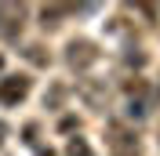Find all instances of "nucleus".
<instances>
[{"instance_id": "6e6552de", "label": "nucleus", "mask_w": 160, "mask_h": 156, "mask_svg": "<svg viewBox=\"0 0 160 156\" xmlns=\"http://www.w3.org/2000/svg\"><path fill=\"white\" fill-rule=\"evenodd\" d=\"M62 98H66V87L58 84V87H51V95H44V105H48V109H58Z\"/></svg>"}, {"instance_id": "39448f33", "label": "nucleus", "mask_w": 160, "mask_h": 156, "mask_svg": "<svg viewBox=\"0 0 160 156\" xmlns=\"http://www.w3.org/2000/svg\"><path fill=\"white\" fill-rule=\"evenodd\" d=\"M73 15H77V4H44L40 7V26L55 29V26H62V18H73Z\"/></svg>"}, {"instance_id": "7ed1b4c3", "label": "nucleus", "mask_w": 160, "mask_h": 156, "mask_svg": "<svg viewBox=\"0 0 160 156\" xmlns=\"http://www.w3.org/2000/svg\"><path fill=\"white\" fill-rule=\"evenodd\" d=\"M109 156H142V138L124 124L109 127Z\"/></svg>"}, {"instance_id": "1a4fd4ad", "label": "nucleus", "mask_w": 160, "mask_h": 156, "mask_svg": "<svg viewBox=\"0 0 160 156\" xmlns=\"http://www.w3.org/2000/svg\"><path fill=\"white\" fill-rule=\"evenodd\" d=\"M0 69H4V51H0Z\"/></svg>"}, {"instance_id": "423d86ee", "label": "nucleus", "mask_w": 160, "mask_h": 156, "mask_svg": "<svg viewBox=\"0 0 160 156\" xmlns=\"http://www.w3.org/2000/svg\"><path fill=\"white\" fill-rule=\"evenodd\" d=\"M66 156H95V149H91V142L84 134H73L66 142Z\"/></svg>"}, {"instance_id": "0eeeda50", "label": "nucleus", "mask_w": 160, "mask_h": 156, "mask_svg": "<svg viewBox=\"0 0 160 156\" xmlns=\"http://www.w3.org/2000/svg\"><path fill=\"white\" fill-rule=\"evenodd\" d=\"M26 58H29L33 66H48L51 55H44V47H40V44H29V47H26Z\"/></svg>"}, {"instance_id": "f03ea898", "label": "nucleus", "mask_w": 160, "mask_h": 156, "mask_svg": "<svg viewBox=\"0 0 160 156\" xmlns=\"http://www.w3.org/2000/svg\"><path fill=\"white\" fill-rule=\"evenodd\" d=\"M33 91V76L29 73H11L0 80V105L4 109H18Z\"/></svg>"}, {"instance_id": "f257e3e1", "label": "nucleus", "mask_w": 160, "mask_h": 156, "mask_svg": "<svg viewBox=\"0 0 160 156\" xmlns=\"http://www.w3.org/2000/svg\"><path fill=\"white\" fill-rule=\"evenodd\" d=\"M98 58H102L98 44H95V40H88V37H73L69 44H66V66H69L73 73H88Z\"/></svg>"}, {"instance_id": "20e7f679", "label": "nucleus", "mask_w": 160, "mask_h": 156, "mask_svg": "<svg viewBox=\"0 0 160 156\" xmlns=\"http://www.w3.org/2000/svg\"><path fill=\"white\" fill-rule=\"evenodd\" d=\"M22 15L26 11L18 4H0V37L4 40H15L22 33Z\"/></svg>"}, {"instance_id": "9d476101", "label": "nucleus", "mask_w": 160, "mask_h": 156, "mask_svg": "<svg viewBox=\"0 0 160 156\" xmlns=\"http://www.w3.org/2000/svg\"><path fill=\"white\" fill-rule=\"evenodd\" d=\"M40 156H55V153H51V149H48V153H40Z\"/></svg>"}]
</instances>
